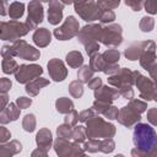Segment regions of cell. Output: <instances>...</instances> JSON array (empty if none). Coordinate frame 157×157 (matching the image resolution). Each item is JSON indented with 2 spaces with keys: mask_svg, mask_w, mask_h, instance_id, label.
<instances>
[{
  "mask_svg": "<svg viewBox=\"0 0 157 157\" xmlns=\"http://www.w3.org/2000/svg\"><path fill=\"white\" fill-rule=\"evenodd\" d=\"M132 141L137 150L141 152H150L157 144V135L147 124H137L132 132Z\"/></svg>",
  "mask_w": 157,
  "mask_h": 157,
  "instance_id": "6da1fadb",
  "label": "cell"
}]
</instances>
